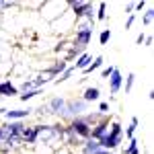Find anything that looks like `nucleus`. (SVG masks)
Here are the masks:
<instances>
[{"label": "nucleus", "mask_w": 154, "mask_h": 154, "mask_svg": "<svg viewBox=\"0 0 154 154\" xmlns=\"http://www.w3.org/2000/svg\"><path fill=\"white\" fill-rule=\"evenodd\" d=\"M123 140V130H121V123L119 121H113L111 123V130L107 134L105 138H101L99 140V146H101V150H113V148H117L119 144Z\"/></svg>", "instance_id": "nucleus-1"}, {"label": "nucleus", "mask_w": 154, "mask_h": 154, "mask_svg": "<svg viewBox=\"0 0 154 154\" xmlns=\"http://www.w3.org/2000/svg\"><path fill=\"white\" fill-rule=\"evenodd\" d=\"M86 107L88 103L82 101V99H70V101H66V111H64V117H82V113L86 111Z\"/></svg>", "instance_id": "nucleus-2"}, {"label": "nucleus", "mask_w": 154, "mask_h": 154, "mask_svg": "<svg viewBox=\"0 0 154 154\" xmlns=\"http://www.w3.org/2000/svg\"><path fill=\"white\" fill-rule=\"evenodd\" d=\"M72 130V134L74 136H78L80 140H88L91 138V125L84 121V117H74L70 121V125H68Z\"/></svg>", "instance_id": "nucleus-3"}, {"label": "nucleus", "mask_w": 154, "mask_h": 154, "mask_svg": "<svg viewBox=\"0 0 154 154\" xmlns=\"http://www.w3.org/2000/svg\"><path fill=\"white\" fill-rule=\"evenodd\" d=\"M91 39H93V29H91V25H80V27L76 29V37H74V43H72V45L84 49L91 43Z\"/></svg>", "instance_id": "nucleus-4"}, {"label": "nucleus", "mask_w": 154, "mask_h": 154, "mask_svg": "<svg viewBox=\"0 0 154 154\" xmlns=\"http://www.w3.org/2000/svg\"><path fill=\"white\" fill-rule=\"evenodd\" d=\"M45 107H48V113H54V115L64 117V111H66V99H62V97H54Z\"/></svg>", "instance_id": "nucleus-5"}, {"label": "nucleus", "mask_w": 154, "mask_h": 154, "mask_svg": "<svg viewBox=\"0 0 154 154\" xmlns=\"http://www.w3.org/2000/svg\"><path fill=\"white\" fill-rule=\"evenodd\" d=\"M107 134H109V119H103V121H99V123H95L93 128H91V138L93 140H101V138H105Z\"/></svg>", "instance_id": "nucleus-6"}, {"label": "nucleus", "mask_w": 154, "mask_h": 154, "mask_svg": "<svg viewBox=\"0 0 154 154\" xmlns=\"http://www.w3.org/2000/svg\"><path fill=\"white\" fill-rule=\"evenodd\" d=\"M107 80H109V91H111V95H117L119 91H121V86H123V76H121L119 68H115L113 74H111Z\"/></svg>", "instance_id": "nucleus-7"}, {"label": "nucleus", "mask_w": 154, "mask_h": 154, "mask_svg": "<svg viewBox=\"0 0 154 154\" xmlns=\"http://www.w3.org/2000/svg\"><path fill=\"white\" fill-rule=\"evenodd\" d=\"M2 128V138H6V136H21L25 130V125L21 121H8L6 125H0Z\"/></svg>", "instance_id": "nucleus-8"}, {"label": "nucleus", "mask_w": 154, "mask_h": 154, "mask_svg": "<svg viewBox=\"0 0 154 154\" xmlns=\"http://www.w3.org/2000/svg\"><path fill=\"white\" fill-rule=\"evenodd\" d=\"M39 134H41V125H33V128H25L21 134V140L25 144H35L39 140Z\"/></svg>", "instance_id": "nucleus-9"}, {"label": "nucleus", "mask_w": 154, "mask_h": 154, "mask_svg": "<svg viewBox=\"0 0 154 154\" xmlns=\"http://www.w3.org/2000/svg\"><path fill=\"white\" fill-rule=\"evenodd\" d=\"M33 109H12V111H8L6 109V119L8 121H21V119H25V117H29V113H31Z\"/></svg>", "instance_id": "nucleus-10"}, {"label": "nucleus", "mask_w": 154, "mask_h": 154, "mask_svg": "<svg viewBox=\"0 0 154 154\" xmlns=\"http://www.w3.org/2000/svg\"><path fill=\"white\" fill-rule=\"evenodd\" d=\"M72 8V14L76 17V19H80V17H84V12H86V8L91 6L88 2H76V0H72V2H68Z\"/></svg>", "instance_id": "nucleus-11"}, {"label": "nucleus", "mask_w": 154, "mask_h": 154, "mask_svg": "<svg viewBox=\"0 0 154 154\" xmlns=\"http://www.w3.org/2000/svg\"><path fill=\"white\" fill-rule=\"evenodd\" d=\"M0 95L2 97H14V95H19V88L11 80H2L0 82Z\"/></svg>", "instance_id": "nucleus-12"}, {"label": "nucleus", "mask_w": 154, "mask_h": 154, "mask_svg": "<svg viewBox=\"0 0 154 154\" xmlns=\"http://www.w3.org/2000/svg\"><path fill=\"white\" fill-rule=\"evenodd\" d=\"M99 97H101V88H99V86H88V88L84 91V95H82V101L93 103V101H99Z\"/></svg>", "instance_id": "nucleus-13"}, {"label": "nucleus", "mask_w": 154, "mask_h": 154, "mask_svg": "<svg viewBox=\"0 0 154 154\" xmlns=\"http://www.w3.org/2000/svg\"><path fill=\"white\" fill-rule=\"evenodd\" d=\"M101 150V146H99V142L97 140H93V138H88L86 142L82 144V154H95Z\"/></svg>", "instance_id": "nucleus-14"}, {"label": "nucleus", "mask_w": 154, "mask_h": 154, "mask_svg": "<svg viewBox=\"0 0 154 154\" xmlns=\"http://www.w3.org/2000/svg\"><path fill=\"white\" fill-rule=\"evenodd\" d=\"M91 62H93V56H88V54L78 56V58H76V66H74V70H84Z\"/></svg>", "instance_id": "nucleus-15"}, {"label": "nucleus", "mask_w": 154, "mask_h": 154, "mask_svg": "<svg viewBox=\"0 0 154 154\" xmlns=\"http://www.w3.org/2000/svg\"><path fill=\"white\" fill-rule=\"evenodd\" d=\"M101 66H103V56H97V58L93 60V62H91L82 72H84V74H91V72H95L97 68H101Z\"/></svg>", "instance_id": "nucleus-16"}, {"label": "nucleus", "mask_w": 154, "mask_h": 154, "mask_svg": "<svg viewBox=\"0 0 154 154\" xmlns=\"http://www.w3.org/2000/svg\"><path fill=\"white\" fill-rule=\"evenodd\" d=\"M84 49L82 48H76V45H70V51H68V56H66V62H70V60L78 58V56H82Z\"/></svg>", "instance_id": "nucleus-17"}, {"label": "nucleus", "mask_w": 154, "mask_h": 154, "mask_svg": "<svg viewBox=\"0 0 154 154\" xmlns=\"http://www.w3.org/2000/svg\"><path fill=\"white\" fill-rule=\"evenodd\" d=\"M41 93H43L41 88H35V91H27V93H21V101H25V103H27V101H31L33 97L41 95Z\"/></svg>", "instance_id": "nucleus-18"}, {"label": "nucleus", "mask_w": 154, "mask_h": 154, "mask_svg": "<svg viewBox=\"0 0 154 154\" xmlns=\"http://www.w3.org/2000/svg\"><path fill=\"white\" fill-rule=\"evenodd\" d=\"M123 154H140V148H138V140H136V138L130 140V146L123 150Z\"/></svg>", "instance_id": "nucleus-19"}, {"label": "nucleus", "mask_w": 154, "mask_h": 154, "mask_svg": "<svg viewBox=\"0 0 154 154\" xmlns=\"http://www.w3.org/2000/svg\"><path fill=\"white\" fill-rule=\"evenodd\" d=\"M136 128H138V117H131V123H130V128L125 130V136H128L130 140H134V134H136Z\"/></svg>", "instance_id": "nucleus-20"}, {"label": "nucleus", "mask_w": 154, "mask_h": 154, "mask_svg": "<svg viewBox=\"0 0 154 154\" xmlns=\"http://www.w3.org/2000/svg\"><path fill=\"white\" fill-rule=\"evenodd\" d=\"M72 74H74V66H68L66 70H64L62 74H60V78H56V82H64V80H68V78H70Z\"/></svg>", "instance_id": "nucleus-21"}, {"label": "nucleus", "mask_w": 154, "mask_h": 154, "mask_svg": "<svg viewBox=\"0 0 154 154\" xmlns=\"http://www.w3.org/2000/svg\"><path fill=\"white\" fill-rule=\"evenodd\" d=\"M134 82H136V74H134V72H130V74H128V78H125V84H123L125 93H130L131 88H134Z\"/></svg>", "instance_id": "nucleus-22"}, {"label": "nucleus", "mask_w": 154, "mask_h": 154, "mask_svg": "<svg viewBox=\"0 0 154 154\" xmlns=\"http://www.w3.org/2000/svg\"><path fill=\"white\" fill-rule=\"evenodd\" d=\"M109 39H111V29H103L101 35H99V43H101V45H107Z\"/></svg>", "instance_id": "nucleus-23"}, {"label": "nucleus", "mask_w": 154, "mask_h": 154, "mask_svg": "<svg viewBox=\"0 0 154 154\" xmlns=\"http://www.w3.org/2000/svg\"><path fill=\"white\" fill-rule=\"evenodd\" d=\"M95 19H99V21H105V19H107V4H105V2L99 4V12L95 14Z\"/></svg>", "instance_id": "nucleus-24"}, {"label": "nucleus", "mask_w": 154, "mask_h": 154, "mask_svg": "<svg viewBox=\"0 0 154 154\" xmlns=\"http://www.w3.org/2000/svg\"><path fill=\"white\" fill-rule=\"evenodd\" d=\"M152 21H154V11H152V8H148L146 14H144V25H152Z\"/></svg>", "instance_id": "nucleus-25"}, {"label": "nucleus", "mask_w": 154, "mask_h": 154, "mask_svg": "<svg viewBox=\"0 0 154 154\" xmlns=\"http://www.w3.org/2000/svg\"><path fill=\"white\" fill-rule=\"evenodd\" d=\"M107 111H109V103H105V101H101V103H99V113H101V115H105Z\"/></svg>", "instance_id": "nucleus-26"}, {"label": "nucleus", "mask_w": 154, "mask_h": 154, "mask_svg": "<svg viewBox=\"0 0 154 154\" xmlns=\"http://www.w3.org/2000/svg\"><path fill=\"white\" fill-rule=\"evenodd\" d=\"M113 70H115V66H109V68H105V70L101 72V76H103V78H109V76L113 74Z\"/></svg>", "instance_id": "nucleus-27"}, {"label": "nucleus", "mask_w": 154, "mask_h": 154, "mask_svg": "<svg viewBox=\"0 0 154 154\" xmlns=\"http://www.w3.org/2000/svg\"><path fill=\"white\" fill-rule=\"evenodd\" d=\"M134 21H136V14L131 12V14H130V19L125 21V31H128V29H131V25H134Z\"/></svg>", "instance_id": "nucleus-28"}, {"label": "nucleus", "mask_w": 154, "mask_h": 154, "mask_svg": "<svg viewBox=\"0 0 154 154\" xmlns=\"http://www.w3.org/2000/svg\"><path fill=\"white\" fill-rule=\"evenodd\" d=\"M144 39H146V35H144V33H140V35L136 37V43H138V45H142V43H144Z\"/></svg>", "instance_id": "nucleus-29"}, {"label": "nucleus", "mask_w": 154, "mask_h": 154, "mask_svg": "<svg viewBox=\"0 0 154 154\" xmlns=\"http://www.w3.org/2000/svg\"><path fill=\"white\" fill-rule=\"evenodd\" d=\"M144 6H146V2H136V4H134V8H136V11H142Z\"/></svg>", "instance_id": "nucleus-30"}, {"label": "nucleus", "mask_w": 154, "mask_h": 154, "mask_svg": "<svg viewBox=\"0 0 154 154\" xmlns=\"http://www.w3.org/2000/svg\"><path fill=\"white\" fill-rule=\"evenodd\" d=\"M131 11H134V2H130V4L125 6V12H130V14H131Z\"/></svg>", "instance_id": "nucleus-31"}, {"label": "nucleus", "mask_w": 154, "mask_h": 154, "mask_svg": "<svg viewBox=\"0 0 154 154\" xmlns=\"http://www.w3.org/2000/svg\"><path fill=\"white\" fill-rule=\"evenodd\" d=\"M144 43H146V45H152V37L148 35V37H146V39H144Z\"/></svg>", "instance_id": "nucleus-32"}, {"label": "nucleus", "mask_w": 154, "mask_h": 154, "mask_svg": "<svg viewBox=\"0 0 154 154\" xmlns=\"http://www.w3.org/2000/svg\"><path fill=\"white\" fill-rule=\"evenodd\" d=\"M95 154H111L109 150H99V152H95Z\"/></svg>", "instance_id": "nucleus-33"}, {"label": "nucleus", "mask_w": 154, "mask_h": 154, "mask_svg": "<svg viewBox=\"0 0 154 154\" xmlns=\"http://www.w3.org/2000/svg\"><path fill=\"white\" fill-rule=\"evenodd\" d=\"M0 144H2V128H0Z\"/></svg>", "instance_id": "nucleus-34"}, {"label": "nucleus", "mask_w": 154, "mask_h": 154, "mask_svg": "<svg viewBox=\"0 0 154 154\" xmlns=\"http://www.w3.org/2000/svg\"><path fill=\"white\" fill-rule=\"evenodd\" d=\"M0 12H2V2H0Z\"/></svg>", "instance_id": "nucleus-35"}]
</instances>
